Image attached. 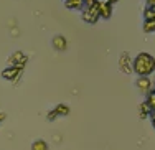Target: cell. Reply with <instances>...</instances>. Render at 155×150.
Masks as SVG:
<instances>
[{"label":"cell","instance_id":"1","mask_svg":"<svg viewBox=\"0 0 155 150\" xmlns=\"http://www.w3.org/2000/svg\"><path fill=\"white\" fill-rule=\"evenodd\" d=\"M134 69H135V73H137V74H140V76L150 74V73L155 69V61H153V58L149 56V54H145V53L139 54V56L134 60Z\"/></svg>","mask_w":155,"mask_h":150},{"label":"cell","instance_id":"2","mask_svg":"<svg viewBox=\"0 0 155 150\" xmlns=\"http://www.w3.org/2000/svg\"><path fill=\"white\" fill-rule=\"evenodd\" d=\"M150 86H152V84H150V79L147 78V76H140L139 81H137V87H139V89L142 91V93H149Z\"/></svg>","mask_w":155,"mask_h":150},{"label":"cell","instance_id":"3","mask_svg":"<svg viewBox=\"0 0 155 150\" xmlns=\"http://www.w3.org/2000/svg\"><path fill=\"white\" fill-rule=\"evenodd\" d=\"M110 2H97V8H99V15L101 17H109L110 15Z\"/></svg>","mask_w":155,"mask_h":150},{"label":"cell","instance_id":"4","mask_svg":"<svg viewBox=\"0 0 155 150\" xmlns=\"http://www.w3.org/2000/svg\"><path fill=\"white\" fill-rule=\"evenodd\" d=\"M145 106L149 107V111L153 114L155 112V91L149 94V97H147V101H145Z\"/></svg>","mask_w":155,"mask_h":150},{"label":"cell","instance_id":"5","mask_svg":"<svg viewBox=\"0 0 155 150\" xmlns=\"http://www.w3.org/2000/svg\"><path fill=\"white\" fill-rule=\"evenodd\" d=\"M145 28L147 31H152V30H155V20H147V23H145Z\"/></svg>","mask_w":155,"mask_h":150},{"label":"cell","instance_id":"6","mask_svg":"<svg viewBox=\"0 0 155 150\" xmlns=\"http://www.w3.org/2000/svg\"><path fill=\"white\" fill-rule=\"evenodd\" d=\"M33 150H46V145L40 140V142H36V144L33 145Z\"/></svg>","mask_w":155,"mask_h":150},{"label":"cell","instance_id":"7","mask_svg":"<svg viewBox=\"0 0 155 150\" xmlns=\"http://www.w3.org/2000/svg\"><path fill=\"white\" fill-rule=\"evenodd\" d=\"M149 3H150V7H155V0H149Z\"/></svg>","mask_w":155,"mask_h":150}]
</instances>
